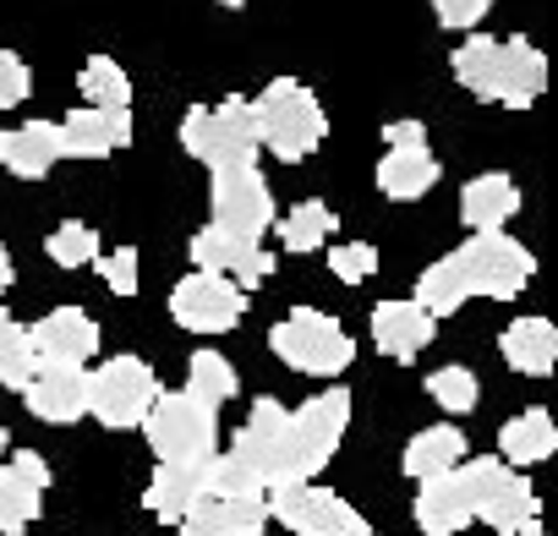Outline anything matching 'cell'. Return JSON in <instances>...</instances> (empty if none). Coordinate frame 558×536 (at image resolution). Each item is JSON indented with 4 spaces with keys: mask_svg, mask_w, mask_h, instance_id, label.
Listing matches in <instances>:
<instances>
[{
    "mask_svg": "<svg viewBox=\"0 0 558 536\" xmlns=\"http://www.w3.org/2000/svg\"><path fill=\"white\" fill-rule=\"evenodd\" d=\"M536 275V257L514 241V235H471L465 246H454L449 257L427 263L422 280H416V307L438 324L449 313H460L471 296H487V302H514Z\"/></svg>",
    "mask_w": 558,
    "mask_h": 536,
    "instance_id": "6da1fadb",
    "label": "cell"
},
{
    "mask_svg": "<svg viewBox=\"0 0 558 536\" xmlns=\"http://www.w3.org/2000/svg\"><path fill=\"white\" fill-rule=\"evenodd\" d=\"M454 83L471 88L476 99H493V105H509V110H531L547 88V56L531 45V39H487V34H471L454 56Z\"/></svg>",
    "mask_w": 558,
    "mask_h": 536,
    "instance_id": "7a4b0ae2",
    "label": "cell"
},
{
    "mask_svg": "<svg viewBox=\"0 0 558 536\" xmlns=\"http://www.w3.org/2000/svg\"><path fill=\"white\" fill-rule=\"evenodd\" d=\"M252 105V132H257V154H274L286 165H302L307 154H318V143L329 137V115L318 105V94L296 77H274Z\"/></svg>",
    "mask_w": 558,
    "mask_h": 536,
    "instance_id": "3957f363",
    "label": "cell"
},
{
    "mask_svg": "<svg viewBox=\"0 0 558 536\" xmlns=\"http://www.w3.org/2000/svg\"><path fill=\"white\" fill-rule=\"evenodd\" d=\"M345 427H351V394L345 389H324L302 411H291L286 416V433H279V454H274V487L313 482L335 460Z\"/></svg>",
    "mask_w": 558,
    "mask_h": 536,
    "instance_id": "277c9868",
    "label": "cell"
},
{
    "mask_svg": "<svg viewBox=\"0 0 558 536\" xmlns=\"http://www.w3.org/2000/svg\"><path fill=\"white\" fill-rule=\"evenodd\" d=\"M268 351L291 373H313V378H340L356 362V340L340 329V318L318 307H296L291 318H279L268 329Z\"/></svg>",
    "mask_w": 558,
    "mask_h": 536,
    "instance_id": "5b68a950",
    "label": "cell"
},
{
    "mask_svg": "<svg viewBox=\"0 0 558 536\" xmlns=\"http://www.w3.org/2000/svg\"><path fill=\"white\" fill-rule=\"evenodd\" d=\"M181 148L208 165V170H230V165H257V132H252V105L241 94L219 99V105H192L181 121Z\"/></svg>",
    "mask_w": 558,
    "mask_h": 536,
    "instance_id": "8992f818",
    "label": "cell"
},
{
    "mask_svg": "<svg viewBox=\"0 0 558 536\" xmlns=\"http://www.w3.org/2000/svg\"><path fill=\"white\" fill-rule=\"evenodd\" d=\"M148 449L159 454V465H192V460H214L219 443V411L186 400V394H154L148 416H143Z\"/></svg>",
    "mask_w": 558,
    "mask_h": 536,
    "instance_id": "52a82bcc",
    "label": "cell"
},
{
    "mask_svg": "<svg viewBox=\"0 0 558 536\" xmlns=\"http://www.w3.org/2000/svg\"><path fill=\"white\" fill-rule=\"evenodd\" d=\"M159 394V378L143 356H110L105 367L88 373V416L105 427H143L148 405Z\"/></svg>",
    "mask_w": 558,
    "mask_h": 536,
    "instance_id": "ba28073f",
    "label": "cell"
},
{
    "mask_svg": "<svg viewBox=\"0 0 558 536\" xmlns=\"http://www.w3.org/2000/svg\"><path fill=\"white\" fill-rule=\"evenodd\" d=\"M263 503H268V520H279V525L296 531V536H362V531H373V525H367L340 492L313 487V482L268 487Z\"/></svg>",
    "mask_w": 558,
    "mask_h": 536,
    "instance_id": "9c48e42d",
    "label": "cell"
},
{
    "mask_svg": "<svg viewBox=\"0 0 558 536\" xmlns=\"http://www.w3.org/2000/svg\"><path fill=\"white\" fill-rule=\"evenodd\" d=\"M438 154L427 148L422 121H389L384 126V159H378V192L395 203H416L438 186Z\"/></svg>",
    "mask_w": 558,
    "mask_h": 536,
    "instance_id": "30bf717a",
    "label": "cell"
},
{
    "mask_svg": "<svg viewBox=\"0 0 558 536\" xmlns=\"http://www.w3.org/2000/svg\"><path fill=\"white\" fill-rule=\"evenodd\" d=\"M214 230L241 241H263L274 230V192L257 165L214 170Z\"/></svg>",
    "mask_w": 558,
    "mask_h": 536,
    "instance_id": "8fae6325",
    "label": "cell"
},
{
    "mask_svg": "<svg viewBox=\"0 0 558 536\" xmlns=\"http://www.w3.org/2000/svg\"><path fill=\"white\" fill-rule=\"evenodd\" d=\"M476 520H487L498 536H525L542 525V503L520 471H509L498 454L476 460Z\"/></svg>",
    "mask_w": 558,
    "mask_h": 536,
    "instance_id": "7c38bea8",
    "label": "cell"
},
{
    "mask_svg": "<svg viewBox=\"0 0 558 536\" xmlns=\"http://www.w3.org/2000/svg\"><path fill=\"white\" fill-rule=\"evenodd\" d=\"M246 313V291H235L225 275H203V268H192V275L170 291V318L192 334H230Z\"/></svg>",
    "mask_w": 558,
    "mask_h": 536,
    "instance_id": "4fadbf2b",
    "label": "cell"
},
{
    "mask_svg": "<svg viewBox=\"0 0 558 536\" xmlns=\"http://www.w3.org/2000/svg\"><path fill=\"white\" fill-rule=\"evenodd\" d=\"M186 252H192V263L203 268V275H225L235 291H252V285H263L274 275V252L263 241H241V235H225L214 224L197 230L186 241Z\"/></svg>",
    "mask_w": 558,
    "mask_h": 536,
    "instance_id": "5bb4252c",
    "label": "cell"
},
{
    "mask_svg": "<svg viewBox=\"0 0 558 536\" xmlns=\"http://www.w3.org/2000/svg\"><path fill=\"white\" fill-rule=\"evenodd\" d=\"M476 520V460L422 482L416 492V525L427 536H460L465 525Z\"/></svg>",
    "mask_w": 558,
    "mask_h": 536,
    "instance_id": "9a60e30c",
    "label": "cell"
},
{
    "mask_svg": "<svg viewBox=\"0 0 558 536\" xmlns=\"http://www.w3.org/2000/svg\"><path fill=\"white\" fill-rule=\"evenodd\" d=\"M45 487H50V465L45 454L23 449L12 460H0V536H17L39 520L45 509Z\"/></svg>",
    "mask_w": 558,
    "mask_h": 536,
    "instance_id": "2e32d148",
    "label": "cell"
},
{
    "mask_svg": "<svg viewBox=\"0 0 558 536\" xmlns=\"http://www.w3.org/2000/svg\"><path fill=\"white\" fill-rule=\"evenodd\" d=\"M28 345L39 362H56V367H88L99 356V324L83 313V307H56L45 313L34 329H28Z\"/></svg>",
    "mask_w": 558,
    "mask_h": 536,
    "instance_id": "e0dca14e",
    "label": "cell"
},
{
    "mask_svg": "<svg viewBox=\"0 0 558 536\" xmlns=\"http://www.w3.org/2000/svg\"><path fill=\"white\" fill-rule=\"evenodd\" d=\"M23 405L50 422V427H66L77 416H88V373L83 367H56V362H39L34 378L23 383Z\"/></svg>",
    "mask_w": 558,
    "mask_h": 536,
    "instance_id": "ac0fdd59",
    "label": "cell"
},
{
    "mask_svg": "<svg viewBox=\"0 0 558 536\" xmlns=\"http://www.w3.org/2000/svg\"><path fill=\"white\" fill-rule=\"evenodd\" d=\"M61 126V154L66 159H110L116 148L132 143V110H72Z\"/></svg>",
    "mask_w": 558,
    "mask_h": 536,
    "instance_id": "d6986e66",
    "label": "cell"
},
{
    "mask_svg": "<svg viewBox=\"0 0 558 536\" xmlns=\"http://www.w3.org/2000/svg\"><path fill=\"white\" fill-rule=\"evenodd\" d=\"M61 126L56 121H23L0 132V170H12L17 181H45L61 165Z\"/></svg>",
    "mask_w": 558,
    "mask_h": 536,
    "instance_id": "ffe728a7",
    "label": "cell"
},
{
    "mask_svg": "<svg viewBox=\"0 0 558 536\" xmlns=\"http://www.w3.org/2000/svg\"><path fill=\"white\" fill-rule=\"evenodd\" d=\"M268 531V503L263 498H214L203 492L181 514V536H263Z\"/></svg>",
    "mask_w": 558,
    "mask_h": 536,
    "instance_id": "44dd1931",
    "label": "cell"
},
{
    "mask_svg": "<svg viewBox=\"0 0 558 536\" xmlns=\"http://www.w3.org/2000/svg\"><path fill=\"white\" fill-rule=\"evenodd\" d=\"M514 214H520V186H514V175L487 170V175L465 181V192H460V224H465L471 235H498Z\"/></svg>",
    "mask_w": 558,
    "mask_h": 536,
    "instance_id": "7402d4cb",
    "label": "cell"
},
{
    "mask_svg": "<svg viewBox=\"0 0 558 536\" xmlns=\"http://www.w3.org/2000/svg\"><path fill=\"white\" fill-rule=\"evenodd\" d=\"M433 334H438V324H433L416 302H378V307H373V340H378V351L395 356V362H416V356L433 345Z\"/></svg>",
    "mask_w": 558,
    "mask_h": 536,
    "instance_id": "603a6c76",
    "label": "cell"
},
{
    "mask_svg": "<svg viewBox=\"0 0 558 536\" xmlns=\"http://www.w3.org/2000/svg\"><path fill=\"white\" fill-rule=\"evenodd\" d=\"M498 351L514 373L525 378H547L553 362H558V329L547 318H514L504 334H498Z\"/></svg>",
    "mask_w": 558,
    "mask_h": 536,
    "instance_id": "cb8c5ba5",
    "label": "cell"
},
{
    "mask_svg": "<svg viewBox=\"0 0 558 536\" xmlns=\"http://www.w3.org/2000/svg\"><path fill=\"white\" fill-rule=\"evenodd\" d=\"M208 465H214V460L159 465V471H154V482H148V492H143L148 514H159V520H175V525H181V514H186V509L208 492Z\"/></svg>",
    "mask_w": 558,
    "mask_h": 536,
    "instance_id": "d4e9b609",
    "label": "cell"
},
{
    "mask_svg": "<svg viewBox=\"0 0 558 536\" xmlns=\"http://www.w3.org/2000/svg\"><path fill=\"white\" fill-rule=\"evenodd\" d=\"M558 449V427H553V416L547 411H520L514 422H504V433H498V460L514 471V465H536V460H547Z\"/></svg>",
    "mask_w": 558,
    "mask_h": 536,
    "instance_id": "484cf974",
    "label": "cell"
},
{
    "mask_svg": "<svg viewBox=\"0 0 558 536\" xmlns=\"http://www.w3.org/2000/svg\"><path fill=\"white\" fill-rule=\"evenodd\" d=\"M400 465H405V476H416V482H433V476H444V471L465 465V438H460V427H449V422H444V427L416 433V438L405 443Z\"/></svg>",
    "mask_w": 558,
    "mask_h": 536,
    "instance_id": "4316f807",
    "label": "cell"
},
{
    "mask_svg": "<svg viewBox=\"0 0 558 536\" xmlns=\"http://www.w3.org/2000/svg\"><path fill=\"white\" fill-rule=\"evenodd\" d=\"M235 389H241V378H235V367H230L219 351H192V362H186V389H181L186 400L219 411L225 400H235Z\"/></svg>",
    "mask_w": 558,
    "mask_h": 536,
    "instance_id": "83f0119b",
    "label": "cell"
},
{
    "mask_svg": "<svg viewBox=\"0 0 558 536\" xmlns=\"http://www.w3.org/2000/svg\"><path fill=\"white\" fill-rule=\"evenodd\" d=\"M77 88H83L88 110H132V77H126L121 61H110V56H88Z\"/></svg>",
    "mask_w": 558,
    "mask_h": 536,
    "instance_id": "f1b7e54d",
    "label": "cell"
},
{
    "mask_svg": "<svg viewBox=\"0 0 558 536\" xmlns=\"http://www.w3.org/2000/svg\"><path fill=\"white\" fill-rule=\"evenodd\" d=\"M335 208L329 203H296L286 219H279V241H286V252H318L329 235H335Z\"/></svg>",
    "mask_w": 558,
    "mask_h": 536,
    "instance_id": "f546056e",
    "label": "cell"
},
{
    "mask_svg": "<svg viewBox=\"0 0 558 536\" xmlns=\"http://www.w3.org/2000/svg\"><path fill=\"white\" fill-rule=\"evenodd\" d=\"M34 367H39V356L28 345V329L12 313H0V389H17L23 394V383L34 378Z\"/></svg>",
    "mask_w": 558,
    "mask_h": 536,
    "instance_id": "4dcf8cb0",
    "label": "cell"
},
{
    "mask_svg": "<svg viewBox=\"0 0 558 536\" xmlns=\"http://www.w3.org/2000/svg\"><path fill=\"white\" fill-rule=\"evenodd\" d=\"M45 252H50L56 268H94V263H99V230L83 224V219H61V224L50 230Z\"/></svg>",
    "mask_w": 558,
    "mask_h": 536,
    "instance_id": "1f68e13d",
    "label": "cell"
},
{
    "mask_svg": "<svg viewBox=\"0 0 558 536\" xmlns=\"http://www.w3.org/2000/svg\"><path fill=\"white\" fill-rule=\"evenodd\" d=\"M427 394H433L449 416H465V411H476L482 383H476L471 367H438V373H427Z\"/></svg>",
    "mask_w": 558,
    "mask_h": 536,
    "instance_id": "d6a6232c",
    "label": "cell"
},
{
    "mask_svg": "<svg viewBox=\"0 0 558 536\" xmlns=\"http://www.w3.org/2000/svg\"><path fill=\"white\" fill-rule=\"evenodd\" d=\"M329 268H335L340 285H362L373 268H378V252L367 241H340V246H329Z\"/></svg>",
    "mask_w": 558,
    "mask_h": 536,
    "instance_id": "836d02e7",
    "label": "cell"
},
{
    "mask_svg": "<svg viewBox=\"0 0 558 536\" xmlns=\"http://www.w3.org/2000/svg\"><path fill=\"white\" fill-rule=\"evenodd\" d=\"M137 268H143L137 246H116V252H99V275H105V285H110L116 296H137V291H143V285H137Z\"/></svg>",
    "mask_w": 558,
    "mask_h": 536,
    "instance_id": "e575fe53",
    "label": "cell"
},
{
    "mask_svg": "<svg viewBox=\"0 0 558 536\" xmlns=\"http://www.w3.org/2000/svg\"><path fill=\"white\" fill-rule=\"evenodd\" d=\"M28 88H34V77H28L23 56L17 50H0V110H17L28 99Z\"/></svg>",
    "mask_w": 558,
    "mask_h": 536,
    "instance_id": "d590c367",
    "label": "cell"
},
{
    "mask_svg": "<svg viewBox=\"0 0 558 536\" xmlns=\"http://www.w3.org/2000/svg\"><path fill=\"white\" fill-rule=\"evenodd\" d=\"M493 12V0H433V17L444 28H460V34H476V23Z\"/></svg>",
    "mask_w": 558,
    "mask_h": 536,
    "instance_id": "8d00e7d4",
    "label": "cell"
},
{
    "mask_svg": "<svg viewBox=\"0 0 558 536\" xmlns=\"http://www.w3.org/2000/svg\"><path fill=\"white\" fill-rule=\"evenodd\" d=\"M12 280H17V268H12V252H7V246H0V296H7V291H12Z\"/></svg>",
    "mask_w": 558,
    "mask_h": 536,
    "instance_id": "74e56055",
    "label": "cell"
},
{
    "mask_svg": "<svg viewBox=\"0 0 558 536\" xmlns=\"http://www.w3.org/2000/svg\"><path fill=\"white\" fill-rule=\"evenodd\" d=\"M7 443H12V438H7V422H0V460H7Z\"/></svg>",
    "mask_w": 558,
    "mask_h": 536,
    "instance_id": "f35d334b",
    "label": "cell"
},
{
    "mask_svg": "<svg viewBox=\"0 0 558 536\" xmlns=\"http://www.w3.org/2000/svg\"><path fill=\"white\" fill-rule=\"evenodd\" d=\"M219 7H230V12H235V7H246V0H219Z\"/></svg>",
    "mask_w": 558,
    "mask_h": 536,
    "instance_id": "ab89813d",
    "label": "cell"
},
{
    "mask_svg": "<svg viewBox=\"0 0 558 536\" xmlns=\"http://www.w3.org/2000/svg\"><path fill=\"white\" fill-rule=\"evenodd\" d=\"M525 536H547V531H542V525H536V531H525Z\"/></svg>",
    "mask_w": 558,
    "mask_h": 536,
    "instance_id": "60d3db41",
    "label": "cell"
},
{
    "mask_svg": "<svg viewBox=\"0 0 558 536\" xmlns=\"http://www.w3.org/2000/svg\"><path fill=\"white\" fill-rule=\"evenodd\" d=\"M362 536H378V531H362Z\"/></svg>",
    "mask_w": 558,
    "mask_h": 536,
    "instance_id": "b9f144b4",
    "label": "cell"
}]
</instances>
